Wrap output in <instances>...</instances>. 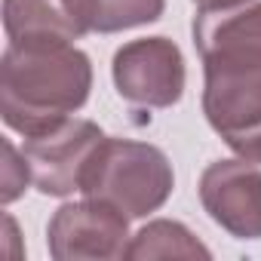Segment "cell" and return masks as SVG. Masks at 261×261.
Here are the masks:
<instances>
[{
	"label": "cell",
	"mask_w": 261,
	"mask_h": 261,
	"mask_svg": "<svg viewBox=\"0 0 261 261\" xmlns=\"http://www.w3.org/2000/svg\"><path fill=\"white\" fill-rule=\"evenodd\" d=\"M111 77L123 101L139 108H172L185 95V56L169 37L129 40L114 53Z\"/></svg>",
	"instance_id": "277c9868"
},
{
	"label": "cell",
	"mask_w": 261,
	"mask_h": 261,
	"mask_svg": "<svg viewBox=\"0 0 261 261\" xmlns=\"http://www.w3.org/2000/svg\"><path fill=\"white\" fill-rule=\"evenodd\" d=\"M191 31L209 126L237 157L261 163V0L197 10Z\"/></svg>",
	"instance_id": "6da1fadb"
},
{
	"label": "cell",
	"mask_w": 261,
	"mask_h": 261,
	"mask_svg": "<svg viewBox=\"0 0 261 261\" xmlns=\"http://www.w3.org/2000/svg\"><path fill=\"white\" fill-rule=\"evenodd\" d=\"M92 92V62L74 43H10L0 59V117L31 139L74 117Z\"/></svg>",
	"instance_id": "7a4b0ae2"
},
{
	"label": "cell",
	"mask_w": 261,
	"mask_h": 261,
	"mask_svg": "<svg viewBox=\"0 0 261 261\" xmlns=\"http://www.w3.org/2000/svg\"><path fill=\"white\" fill-rule=\"evenodd\" d=\"M68 7L83 34H117L157 22L166 0H68Z\"/></svg>",
	"instance_id": "9c48e42d"
},
{
	"label": "cell",
	"mask_w": 261,
	"mask_h": 261,
	"mask_svg": "<svg viewBox=\"0 0 261 261\" xmlns=\"http://www.w3.org/2000/svg\"><path fill=\"white\" fill-rule=\"evenodd\" d=\"M129 218L101 200L65 203L56 209L46 227V246L56 261H114L126 258L129 249Z\"/></svg>",
	"instance_id": "5b68a950"
},
{
	"label": "cell",
	"mask_w": 261,
	"mask_h": 261,
	"mask_svg": "<svg viewBox=\"0 0 261 261\" xmlns=\"http://www.w3.org/2000/svg\"><path fill=\"white\" fill-rule=\"evenodd\" d=\"M4 203H13L16 197H22L25 185L31 181V169H28V160L25 154L19 157V151L13 148V142H4Z\"/></svg>",
	"instance_id": "8fae6325"
},
{
	"label": "cell",
	"mask_w": 261,
	"mask_h": 261,
	"mask_svg": "<svg viewBox=\"0 0 261 261\" xmlns=\"http://www.w3.org/2000/svg\"><path fill=\"white\" fill-rule=\"evenodd\" d=\"M4 31L16 46L74 43L83 37L68 0H4Z\"/></svg>",
	"instance_id": "ba28073f"
},
{
	"label": "cell",
	"mask_w": 261,
	"mask_h": 261,
	"mask_svg": "<svg viewBox=\"0 0 261 261\" xmlns=\"http://www.w3.org/2000/svg\"><path fill=\"white\" fill-rule=\"evenodd\" d=\"M101 139L105 133L98 123L83 117H68L46 133L25 139L22 154L28 160L34 188L46 197H71L74 191H80L83 169Z\"/></svg>",
	"instance_id": "8992f818"
},
{
	"label": "cell",
	"mask_w": 261,
	"mask_h": 261,
	"mask_svg": "<svg viewBox=\"0 0 261 261\" xmlns=\"http://www.w3.org/2000/svg\"><path fill=\"white\" fill-rule=\"evenodd\" d=\"M197 10H221V7H233V4H243V0H194Z\"/></svg>",
	"instance_id": "7c38bea8"
},
{
	"label": "cell",
	"mask_w": 261,
	"mask_h": 261,
	"mask_svg": "<svg viewBox=\"0 0 261 261\" xmlns=\"http://www.w3.org/2000/svg\"><path fill=\"white\" fill-rule=\"evenodd\" d=\"M175 172L169 157L148 142L105 136L89 157L80 194L111 203L126 218H148L172 197Z\"/></svg>",
	"instance_id": "3957f363"
},
{
	"label": "cell",
	"mask_w": 261,
	"mask_h": 261,
	"mask_svg": "<svg viewBox=\"0 0 261 261\" xmlns=\"http://www.w3.org/2000/svg\"><path fill=\"white\" fill-rule=\"evenodd\" d=\"M200 203L233 240H261V169L252 160H215L200 175Z\"/></svg>",
	"instance_id": "52a82bcc"
},
{
	"label": "cell",
	"mask_w": 261,
	"mask_h": 261,
	"mask_svg": "<svg viewBox=\"0 0 261 261\" xmlns=\"http://www.w3.org/2000/svg\"><path fill=\"white\" fill-rule=\"evenodd\" d=\"M126 258H133V261H145V258L148 261L151 258H203V261H209L212 252L181 221L157 218V221H148L133 240H129Z\"/></svg>",
	"instance_id": "30bf717a"
}]
</instances>
